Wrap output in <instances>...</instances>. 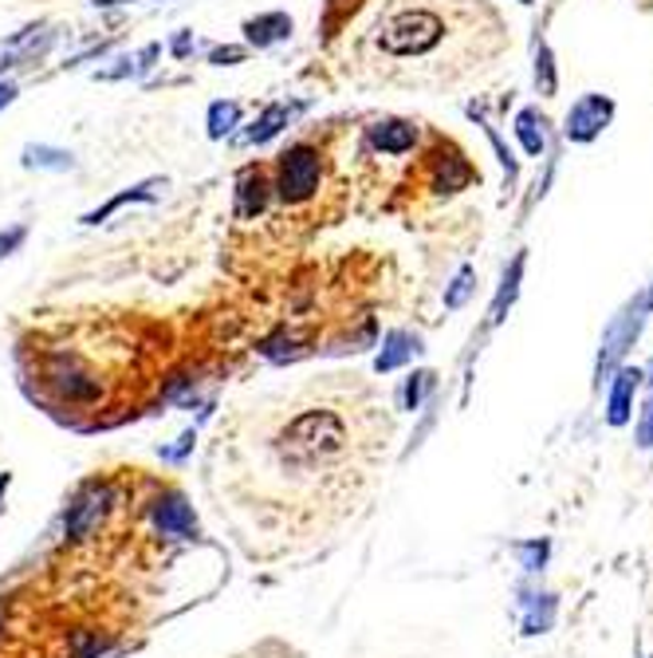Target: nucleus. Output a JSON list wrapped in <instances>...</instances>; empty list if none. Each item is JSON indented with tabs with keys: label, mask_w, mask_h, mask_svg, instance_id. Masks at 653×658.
<instances>
[{
	"label": "nucleus",
	"mask_w": 653,
	"mask_h": 658,
	"mask_svg": "<svg viewBox=\"0 0 653 658\" xmlns=\"http://www.w3.org/2000/svg\"><path fill=\"white\" fill-rule=\"evenodd\" d=\"M543 114L535 111V107H523L520 114H516V134H520V142H523V151L532 154V158H540L543 154V146H547V134H543Z\"/></svg>",
	"instance_id": "6ab92c4d"
},
{
	"label": "nucleus",
	"mask_w": 653,
	"mask_h": 658,
	"mask_svg": "<svg viewBox=\"0 0 653 658\" xmlns=\"http://www.w3.org/2000/svg\"><path fill=\"white\" fill-rule=\"evenodd\" d=\"M24 241V229H9V233H0V256L4 253H12V249Z\"/></svg>",
	"instance_id": "c756f323"
},
{
	"label": "nucleus",
	"mask_w": 653,
	"mask_h": 658,
	"mask_svg": "<svg viewBox=\"0 0 653 658\" xmlns=\"http://www.w3.org/2000/svg\"><path fill=\"white\" fill-rule=\"evenodd\" d=\"M645 296H638L634 304L626 311H618L615 320H610V328L602 331V348H598V368H595V383H610V375H615L618 368H622L626 351L634 348V339L642 336V323H645Z\"/></svg>",
	"instance_id": "7ed1b4c3"
},
{
	"label": "nucleus",
	"mask_w": 653,
	"mask_h": 658,
	"mask_svg": "<svg viewBox=\"0 0 653 658\" xmlns=\"http://www.w3.org/2000/svg\"><path fill=\"white\" fill-rule=\"evenodd\" d=\"M244 36H248V44L253 47L280 44V40L291 36V17H284V12H264V17H256V20L244 24Z\"/></svg>",
	"instance_id": "ddd939ff"
},
{
	"label": "nucleus",
	"mask_w": 653,
	"mask_h": 658,
	"mask_svg": "<svg viewBox=\"0 0 653 658\" xmlns=\"http://www.w3.org/2000/svg\"><path fill=\"white\" fill-rule=\"evenodd\" d=\"M150 517H154L162 536H174V540H193L197 536L193 505H189L181 493H162V497L150 505Z\"/></svg>",
	"instance_id": "6e6552de"
},
{
	"label": "nucleus",
	"mask_w": 653,
	"mask_h": 658,
	"mask_svg": "<svg viewBox=\"0 0 653 658\" xmlns=\"http://www.w3.org/2000/svg\"><path fill=\"white\" fill-rule=\"evenodd\" d=\"M264 355L268 359H276V363H284V359H296L299 351V336H291V331H280V336H272V339H264Z\"/></svg>",
	"instance_id": "bb28decb"
},
{
	"label": "nucleus",
	"mask_w": 653,
	"mask_h": 658,
	"mask_svg": "<svg viewBox=\"0 0 653 658\" xmlns=\"http://www.w3.org/2000/svg\"><path fill=\"white\" fill-rule=\"evenodd\" d=\"M241 123V107L236 103H213L209 107V139H224Z\"/></svg>",
	"instance_id": "b1692460"
},
{
	"label": "nucleus",
	"mask_w": 653,
	"mask_h": 658,
	"mask_svg": "<svg viewBox=\"0 0 653 658\" xmlns=\"http://www.w3.org/2000/svg\"><path fill=\"white\" fill-rule=\"evenodd\" d=\"M47 383L56 386V395L67 398V403H95V398L103 395L99 379L75 355H52V363H47Z\"/></svg>",
	"instance_id": "0eeeda50"
},
{
	"label": "nucleus",
	"mask_w": 653,
	"mask_h": 658,
	"mask_svg": "<svg viewBox=\"0 0 653 658\" xmlns=\"http://www.w3.org/2000/svg\"><path fill=\"white\" fill-rule=\"evenodd\" d=\"M268 201V186H264V174L256 166H248L236 182V217H256Z\"/></svg>",
	"instance_id": "4468645a"
},
{
	"label": "nucleus",
	"mask_w": 653,
	"mask_h": 658,
	"mask_svg": "<svg viewBox=\"0 0 653 658\" xmlns=\"http://www.w3.org/2000/svg\"><path fill=\"white\" fill-rule=\"evenodd\" d=\"M645 308H650V311H653V288H650V292H645Z\"/></svg>",
	"instance_id": "c9c22d12"
},
{
	"label": "nucleus",
	"mask_w": 653,
	"mask_h": 658,
	"mask_svg": "<svg viewBox=\"0 0 653 658\" xmlns=\"http://www.w3.org/2000/svg\"><path fill=\"white\" fill-rule=\"evenodd\" d=\"M319 174H323L319 151L308 146V142H296V146H288L280 154V182H276V189H280L284 201L296 206V201H308L319 189Z\"/></svg>",
	"instance_id": "39448f33"
},
{
	"label": "nucleus",
	"mask_w": 653,
	"mask_h": 658,
	"mask_svg": "<svg viewBox=\"0 0 653 658\" xmlns=\"http://www.w3.org/2000/svg\"><path fill=\"white\" fill-rule=\"evenodd\" d=\"M520 627L523 635L532 639V635H547L555 627V612H560V600L551 592H523L520 600Z\"/></svg>",
	"instance_id": "9d476101"
},
{
	"label": "nucleus",
	"mask_w": 653,
	"mask_h": 658,
	"mask_svg": "<svg viewBox=\"0 0 653 658\" xmlns=\"http://www.w3.org/2000/svg\"><path fill=\"white\" fill-rule=\"evenodd\" d=\"M468 182H473V166H468L465 158H457V154H438V174H433V189L438 194H457V189H465Z\"/></svg>",
	"instance_id": "dca6fc26"
},
{
	"label": "nucleus",
	"mask_w": 653,
	"mask_h": 658,
	"mask_svg": "<svg viewBox=\"0 0 653 658\" xmlns=\"http://www.w3.org/2000/svg\"><path fill=\"white\" fill-rule=\"evenodd\" d=\"M162 56V44H146L139 52V56H122L119 67H107V72H99V79H122V76H146L150 67H154V59Z\"/></svg>",
	"instance_id": "aec40b11"
},
{
	"label": "nucleus",
	"mask_w": 653,
	"mask_h": 658,
	"mask_svg": "<svg viewBox=\"0 0 653 658\" xmlns=\"http://www.w3.org/2000/svg\"><path fill=\"white\" fill-rule=\"evenodd\" d=\"M520 4H532V0H520Z\"/></svg>",
	"instance_id": "e433bc0d"
},
{
	"label": "nucleus",
	"mask_w": 653,
	"mask_h": 658,
	"mask_svg": "<svg viewBox=\"0 0 653 658\" xmlns=\"http://www.w3.org/2000/svg\"><path fill=\"white\" fill-rule=\"evenodd\" d=\"M610 119H615V99L610 95H579L571 103L567 119H563V134L571 142H595L610 127Z\"/></svg>",
	"instance_id": "423d86ee"
},
{
	"label": "nucleus",
	"mask_w": 653,
	"mask_h": 658,
	"mask_svg": "<svg viewBox=\"0 0 653 658\" xmlns=\"http://www.w3.org/2000/svg\"><path fill=\"white\" fill-rule=\"evenodd\" d=\"M193 47H197V40H193V32H181V36H178V40H174V56H181V59H186V56H189V52H193Z\"/></svg>",
	"instance_id": "7c9ffc66"
},
{
	"label": "nucleus",
	"mask_w": 653,
	"mask_h": 658,
	"mask_svg": "<svg viewBox=\"0 0 653 658\" xmlns=\"http://www.w3.org/2000/svg\"><path fill=\"white\" fill-rule=\"evenodd\" d=\"M166 189V182L162 178H150V182H142V186H134V189H126V194H119V198H111L103 209H91V213L84 217V226H99V221H107V217L114 213V209H122L126 201H154Z\"/></svg>",
	"instance_id": "f3484780"
},
{
	"label": "nucleus",
	"mask_w": 653,
	"mask_h": 658,
	"mask_svg": "<svg viewBox=\"0 0 653 658\" xmlns=\"http://www.w3.org/2000/svg\"><path fill=\"white\" fill-rule=\"evenodd\" d=\"M12 99H16V87H12V84H0V107H9Z\"/></svg>",
	"instance_id": "473e14b6"
},
{
	"label": "nucleus",
	"mask_w": 653,
	"mask_h": 658,
	"mask_svg": "<svg viewBox=\"0 0 653 658\" xmlns=\"http://www.w3.org/2000/svg\"><path fill=\"white\" fill-rule=\"evenodd\" d=\"M430 386H433V371H413V375L406 379V386H401V406H406V410H418Z\"/></svg>",
	"instance_id": "a878e982"
},
{
	"label": "nucleus",
	"mask_w": 653,
	"mask_h": 658,
	"mask_svg": "<svg viewBox=\"0 0 653 658\" xmlns=\"http://www.w3.org/2000/svg\"><path fill=\"white\" fill-rule=\"evenodd\" d=\"M642 383H650V386H653V359H650V368H645V375H642Z\"/></svg>",
	"instance_id": "f704fd0d"
},
{
	"label": "nucleus",
	"mask_w": 653,
	"mask_h": 658,
	"mask_svg": "<svg viewBox=\"0 0 653 658\" xmlns=\"http://www.w3.org/2000/svg\"><path fill=\"white\" fill-rule=\"evenodd\" d=\"M441 32H445V24H441L438 12L413 9V12L394 17L383 29V36H378V44H383V52H390V56H425L430 47H438Z\"/></svg>",
	"instance_id": "f03ea898"
},
{
	"label": "nucleus",
	"mask_w": 653,
	"mask_h": 658,
	"mask_svg": "<svg viewBox=\"0 0 653 658\" xmlns=\"http://www.w3.org/2000/svg\"><path fill=\"white\" fill-rule=\"evenodd\" d=\"M535 87H540L543 99H551L555 87H560V76H555V56H551L547 44L535 47Z\"/></svg>",
	"instance_id": "5701e85b"
},
{
	"label": "nucleus",
	"mask_w": 653,
	"mask_h": 658,
	"mask_svg": "<svg viewBox=\"0 0 653 658\" xmlns=\"http://www.w3.org/2000/svg\"><path fill=\"white\" fill-rule=\"evenodd\" d=\"M473 288H476V273L465 264V268H461V273L453 276V284L445 288V308H449V311L465 308V300L473 296Z\"/></svg>",
	"instance_id": "393cba45"
},
{
	"label": "nucleus",
	"mask_w": 653,
	"mask_h": 658,
	"mask_svg": "<svg viewBox=\"0 0 653 658\" xmlns=\"http://www.w3.org/2000/svg\"><path fill=\"white\" fill-rule=\"evenodd\" d=\"M638 446L653 450V398L642 406V418H638Z\"/></svg>",
	"instance_id": "cd10ccee"
},
{
	"label": "nucleus",
	"mask_w": 653,
	"mask_h": 658,
	"mask_svg": "<svg viewBox=\"0 0 653 658\" xmlns=\"http://www.w3.org/2000/svg\"><path fill=\"white\" fill-rule=\"evenodd\" d=\"M547 556H551V540H520V545H516V560H520V568L523 572H543V568H547Z\"/></svg>",
	"instance_id": "412c9836"
},
{
	"label": "nucleus",
	"mask_w": 653,
	"mask_h": 658,
	"mask_svg": "<svg viewBox=\"0 0 653 658\" xmlns=\"http://www.w3.org/2000/svg\"><path fill=\"white\" fill-rule=\"evenodd\" d=\"M421 351L418 336H410V331H390V336L383 339V351H378V359H374V371L378 375H390V371H398L406 359H413Z\"/></svg>",
	"instance_id": "9b49d317"
},
{
	"label": "nucleus",
	"mask_w": 653,
	"mask_h": 658,
	"mask_svg": "<svg viewBox=\"0 0 653 658\" xmlns=\"http://www.w3.org/2000/svg\"><path fill=\"white\" fill-rule=\"evenodd\" d=\"M114 497H119V493H114L111 481H87L84 490L67 501V513H64L67 540H87V536L99 533L107 513L114 508Z\"/></svg>",
	"instance_id": "20e7f679"
},
{
	"label": "nucleus",
	"mask_w": 653,
	"mask_h": 658,
	"mask_svg": "<svg viewBox=\"0 0 653 658\" xmlns=\"http://www.w3.org/2000/svg\"><path fill=\"white\" fill-rule=\"evenodd\" d=\"M189 446H193V430H189V434H181V446H174V450H166V458H169V461L186 458V453H189Z\"/></svg>",
	"instance_id": "2f4dec72"
},
{
	"label": "nucleus",
	"mask_w": 653,
	"mask_h": 658,
	"mask_svg": "<svg viewBox=\"0 0 653 658\" xmlns=\"http://www.w3.org/2000/svg\"><path fill=\"white\" fill-rule=\"evenodd\" d=\"M276 450L291 470H311L319 461L346 450V426L335 410H303L284 426Z\"/></svg>",
	"instance_id": "f257e3e1"
},
{
	"label": "nucleus",
	"mask_w": 653,
	"mask_h": 658,
	"mask_svg": "<svg viewBox=\"0 0 653 658\" xmlns=\"http://www.w3.org/2000/svg\"><path fill=\"white\" fill-rule=\"evenodd\" d=\"M24 166L36 169H71L75 158L67 151H56V146H29L24 151Z\"/></svg>",
	"instance_id": "4be33fe9"
},
{
	"label": "nucleus",
	"mask_w": 653,
	"mask_h": 658,
	"mask_svg": "<svg viewBox=\"0 0 653 658\" xmlns=\"http://www.w3.org/2000/svg\"><path fill=\"white\" fill-rule=\"evenodd\" d=\"M244 56H248L244 47H217L213 56H209V64H217V67H224V64H241Z\"/></svg>",
	"instance_id": "c85d7f7f"
},
{
	"label": "nucleus",
	"mask_w": 653,
	"mask_h": 658,
	"mask_svg": "<svg viewBox=\"0 0 653 658\" xmlns=\"http://www.w3.org/2000/svg\"><path fill=\"white\" fill-rule=\"evenodd\" d=\"M370 142L386 154H406L413 151V142H418V127L401 123V119H386V123L370 127Z\"/></svg>",
	"instance_id": "f8f14e48"
},
{
	"label": "nucleus",
	"mask_w": 653,
	"mask_h": 658,
	"mask_svg": "<svg viewBox=\"0 0 653 658\" xmlns=\"http://www.w3.org/2000/svg\"><path fill=\"white\" fill-rule=\"evenodd\" d=\"M523 261L528 256H516L512 264H508V273H505V281H500V292H496V300H492V308H488V323H505V316H508V308L516 304V292H520V276H523Z\"/></svg>",
	"instance_id": "a211bd4d"
},
{
	"label": "nucleus",
	"mask_w": 653,
	"mask_h": 658,
	"mask_svg": "<svg viewBox=\"0 0 653 658\" xmlns=\"http://www.w3.org/2000/svg\"><path fill=\"white\" fill-rule=\"evenodd\" d=\"M638 386H642V371H638V368H618L615 375H610V403H607V423L610 426L630 423Z\"/></svg>",
	"instance_id": "1a4fd4ad"
},
{
	"label": "nucleus",
	"mask_w": 653,
	"mask_h": 658,
	"mask_svg": "<svg viewBox=\"0 0 653 658\" xmlns=\"http://www.w3.org/2000/svg\"><path fill=\"white\" fill-rule=\"evenodd\" d=\"M291 111L296 107H288V103H272V107H264V114L256 119L248 131L241 134V142L244 146H261V142H268V139H276V134L288 127V119H291Z\"/></svg>",
	"instance_id": "2eb2a0df"
},
{
	"label": "nucleus",
	"mask_w": 653,
	"mask_h": 658,
	"mask_svg": "<svg viewBox=\"0 0 653 658\" xmlns=\"http://www.w3.org/2000/svg\"><path fill=\"white\" fill-rule=\"evenodd\" d=\"M12 485V473H0V513H4V493H9Z\"/></svg>",
	"instance_id": "72a5a7b5"
}]
</instances>
